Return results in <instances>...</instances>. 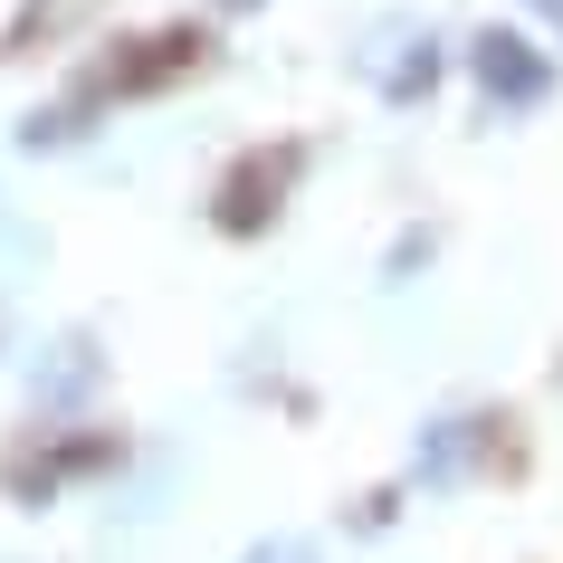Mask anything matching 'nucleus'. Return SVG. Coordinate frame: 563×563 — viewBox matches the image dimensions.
Returning a JSON list of instances; mask_svg holds the SVG:
<instances>
[{
  "mask_svg": "<svg viewBox=\"0 0 563 563\" xmlns=\"http://www.w3.org/2000/svg\"><path fill=\"white\" fill-rule=\"evenodd\" d=\"M468 67H477V87H487V106H506V115H526V106L554 96V58L534 38H516V30H487L468 48Z\"/></svg>",
  "mask_w": 563,
  "mask_h": 563,
  "instance_id": "obj_2",
  "label": "nucleus"
},
{
  "mask_svg": "<svg viewBox=\"0 0 563 563\" xmlns=\"http://www.w3.org/2000/svg\"><path fill=\"white\" fill-rule=\"evenodd\" d=\"M468 449H477L468 420H440V430H430V459H420V477H430V487H440V477H459V468H468Z\"/></svg>",
  "mask_w": 563,
  "mask_h": 563,
  "instance_id": "obj_4",
  "label": "nucleus"
},
{
  "mask_svg": "<svg viewBox=\"0 0 563 563\" xmlns=\"http://www.w3.org/2000/svg\"><path fill=\"white\" fill-rule=\"evenodd\" d=\"M534 10H544V20H563V0H534Z\"/></svg>",
  "mask_w": 563,
  "mask_h": 563,
  "instance_id": "obj_7",
  "label": "nucleus"
},
{
  "mask_svg": "<svg viewBox=\"0 0 563 563\" xmlns=\"http://www.w3.org/2000/svg\"><path fill=\"white\" fill-rule=\"evenodd\" d=\"M239 563H316V544H306V534H267V544H249Z\"/></svg>",
  "mask_w": 563,
  "mask_h": 563,
  "instance_id": "obj_6",
  "label": "nucleus"
},
{
  "mask_svg": "<svg viewBox=\"0 0 563 563\" xmlns=\"http://www.w3.org/2000/svg\"><path fill=\"white\" fill-rule=\"evenodd\" d=\"M277 181H287V163H267V153H249L230 173V191H220V230H258L267 210L258 201H277Z\"/></svg>",
  "mask_w": 563,
  "mask_h": 563,
  "instance_id": "obj_3",
  "label": "nucleus"
},
{
  "mask_svg": "<svg viewBox=\"0 0 563 563\" xmlns=\"http://www.w3.org/2000/svg\"><path fill=\"white\" fill-rule=\"evenodd\" d=\"M48 363H58V373H48V401H77V391L96 383V363H87V334H67V344H58Z\"/></svg>",
  "mask_w": 563,
  "mask_h": 563,
  "instance_id": "obj_5",
  "label": "nucleus"
},
{
  "mask_svg": "<svg viewBox=\"0 0 563 563\" xmlns=\"http://www.w3.org/2000/svg\"><path fill=\"white\" fill-rule=\"evenodd\" d=\"M363 77H373V96H391V106H420V96L440 87V38L420 30V20H383V30L363 38Z\"/></svg>",
  "mask_w": 563,
  "mask_h": 563,
  "instance_id": "obj_1",
  "label": "nucleus"
},
{
  "mask_svg": "<svg viewBox=\"0 0 563 563\" xmlns=\"http://www.w3.org/2000/svg\"><path fill=\"white\" fill-rule=\"evenodd\" d=\"M220 10H258V0H220Z\"/></svg>",
  "mask_w": 563,
  "mask_h": 563,
  "instance_id": "obj_8",
  "label": "nucleus"
}]
</instances>
